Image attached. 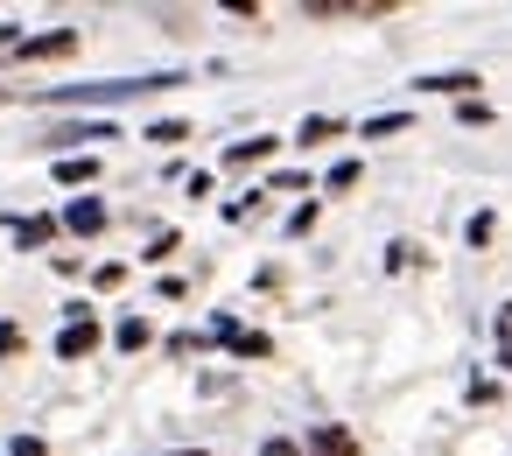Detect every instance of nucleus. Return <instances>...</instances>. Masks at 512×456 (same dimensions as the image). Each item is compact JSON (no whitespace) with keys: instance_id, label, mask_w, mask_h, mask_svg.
<instances>
[{"instance_id":"f257e3e1","label":"nucleus","mask_w":512,"mask_h":456,"mask_svg":"<svg viewBox=\"0 0 512 456\" xmlns=\"http://www.w3.org/2000/svg\"><path fill=\"white\" fill-rule=\"evenodd\" d=\"M71 50H78V36H71V29L36 36V43H15V57H29V64H50V57H71Z\"/></svg>"},{"instance_id":"f03ea898","label":"nucleus","mask_w":512,"mask_h":456,"mask_svg":"<svg viewBox=\"0 0 512 456\" xmlns=\"http://www.w3.org/2000/svg\"><path fill=\"white\" fill-rule=\"evenodd\" d=\"M92 344H99V323H92V316H71V330L57 337V358H85Z\"/></svg>"},{"instance_id":"7ed1b4c3","label":"nucleus","mask_w":512,"mask_h":456,"mask_svg":"<svg viewBox=\"0 0 512 456\" xmlns=\"http://www.w3.org/2000/svg\"><path fill=\"white\" fill-rule=\"evenodd\" d=\"M274 148H281L274 134H253V141H239V148H232V169H253V162H267Z\"/></svg>"},{"instance_id":"20e7f679","label":"nucleus","mask_w":512,"mask_h":456,"mask_svg":"<svg viewBox=\"0 0 512 456\" xmlns=\"http://www.w3.org/2000/svg\"><path fill=\"white\" fill-rule=\"evenodd\" d=\"M64 225H71V232H99V225H106V204H92V197H78V204L64 211Z\"/></svg>"},{"instance_id":"39448f33","label":"nucleus","mask_w":512,"mask_h":456,"mask_svg":"<svg viewBox=\"0 0 512 456\" xmlns=\"http://www.w3.org/2000/svg\"><path fill=\"white\" fill-rule=\"evenodd\" d=\"M99 176V162L92 155H71V162H57V183H92Z\"/></svg>"},{"instance_id":"423d86ee","label":"nucleus","mask_w":512,"mask_h":456,"mask_svg":"<svg viewBox=\"0 0 512 456\" xmlns=\"http://www.w3.org/2000/svg\"><path fill=\"white\" fill-rule=\"evenodd\" d=\"M428 92H477V78L470 71H442V78H421Z\"/></svg>"},{"instance_id":"0eeeda50","label":"nucleus","mask_w":512,"mask_h":456,"mask_svg":"<svg viewBox=\"0 0 512 456\" xmlns=\"http://www.w3.org/2000/svg\"><path fill=\"white\" fill-rule=\"evenodd\" d=\"M344 127L337 120H302V148H316V141H337Z\"/></svg>"},{"instance_id":"6e6552de","label":"nucleus","mask_w":512,"mask_h":456,"mask_svg":"<svg viewBox=\"0 0 512 456\" xmlns=\"http://www.w3.org/2000/svg\"><path fill=\"white\" fill-rule=\"evenodd\" d=\"M148 141H162V148H176V141H190V127H183V120H162V127H155Z\"/></svg>"},{"instance_id":"1a4fd4ad","label":"nucleus","mask_w":512,"mask_h":456,"mask_svg":"<svg viewBox=\"0 0 512 456\" xmlns=\"http://www.w3.org/2000/svg\"><path fill=\"white\" fill-rule=\"evenodd\" d=\"M141 344H148V323H141V316H134V323H120V351H141Z\"/></svg>"},{"instance_id":"9d476101","label":"nucleus","mask_w":512,"mask_h":456,"mask_svg":"<svg viewBox=\"0 0 512 456\" xmlns=\"http://www.w3.org/2000/svg\"><path fill=\"white\" fill-rule=\"evenodd\" d=\"M407 127V113H379V120H365V134H400Z\"/></svg>"},{"instance_id":"9b49d317","label":"nucleus","mask_w":512,"mask_h":456,"mask_svg":"<svg viewBox=\"0 0 512 456\" xmlns=\"http://www.w3.org/2000/svg\"><path fill=\"white\" fill-rule=\"evenodd\" d=\"M50 232H57V225H50V218H29V225H22V246H43V239H50Z\"/></svg>"},{"instance_id":"f8f14e48","label":"nucleus","mask_w":512,"mask_h":456,"mask_svg":"<svg viewBox=\"0 0 512 456\" xmlns=\"http://www.w3.org/2000/svg\"><path fill=\"white\" fill-rule=\"evenodd\" d=\"M15 351H22V330H15V323H0V358H15Z\"/></svg>"},{"instance_id":"ddd939ff","label":"nucleus","mask_w":512,"mask_h":456,"mask_svg":"<svg viewBox=\"0 0 512 456\" xmlns=\"http://www.w3.org/2000/svg\"><path fill=\"white\" fill-rule=\"evenodd\" d=\"M8 456H43V442H36V435H22V442H15Z\"/></svg>"},{"instance_id":"4468645a","label":"nucleus","mask_w":512,"mask_h":456,"mask_svg":"<svg viewBox=\"0 0 512 456\" xmlns=\"http://www.w3.org/2000/svg\"><path fill=\"white\" fill-rule=\"evenodd\" d=\"M267 456H302V449L295 442H267Z\"/></svg>"},{"instance_id":"2eb2a0df","label":"nucleus","mask_w":512,"mask_h":456,"mask_svg":"<svg viewBox=\"0 0 512 456\" xmlns=\"http://www.w3.org/2000/svg\"><path fill=\"white\" fill-rule=\"evenodd\" d=\"M0 50H15V22H0Z\"/></svg>"},{"instance_id":"dca6fc26","label":"nucleus","mask_w":512,"mask_h":456,"mask_svg":"<svg viewBox=\"0 0 512 456\" xmlns=\"http://www.w3.org/2000/svg\"><path fill=\"white\" fill-rule=\"evenodd\" d=\"M183 456H204V449H183Z\"/></svg>"},{"instance_id":"f3484780","label":"nucleus","mask_w":512,"mask_h":456,"mask_svg":"<svg viewBox=\"0 0 512 456\" xmlns=\"http://www.w3.org/2000/svg\"><path fill=\"white\" fill-rule=\"evenodd\" d=\"M0 99H8V92H0Z\"/></svg>"}]
</instances>
